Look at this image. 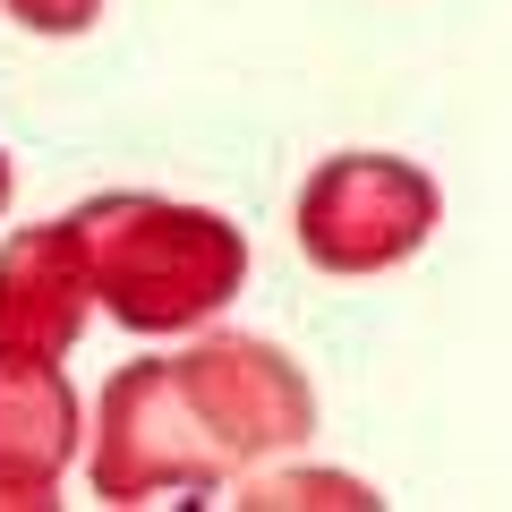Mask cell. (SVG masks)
<instances>
[{"label":"cell","mask_w":512,"mask_h":512,"mask_svg":"<svg viewBox=\"0 0 512 512\" xmlns=\"http://www.w3.org/2000/svg\"><path fill=\"white\" fill-rule=\"evenodd\" d=\"M77 222L94 256V299L128 333H197L248 291V239L214 205L111 188L77 205Z\"/></svg>","instance_id":"6da1fadb"},{"label":"cell","mask_w":512,"mask_h":512,"mask_svg":"<svg viewBox=\"0 0 512 512\" xmlns=\"http://www.w3.org/2000/svg\"><path fill=\"white\" fill-rule=\"evenodd\" d=\"M239 461L214 436L205 402L188 393L180 359H128L103 384V410H94V495L103 504H154L171 487H231Z\"/></svg>","instance_id":"7a4b0ae2"},{"label":"cell","mask_w":512,"mask_h":512,"mask_svg":"<svg viewBox=\"0 0 512 512\" xmlns=\"http://www.w3.org/2000/svg\"><path fill=\"white\" fill-rule=\"evenodd\" d=\"M299 256L333 282H367L393 274L436 239L444 197L419 163L402 154H325L299 188Z\"/></svg>","instance_id":"3957f363"},{"label":"cell","mask_w":512,"mask_h":512,"mask_svg":"<svg viewBox=\"0 0 512 512\" xmlns=\"http://www.w3.org/2000/svg\"><path fill=\"white\" fill-rule=\"evenodd\" d=\"M180 376L205 402L214 436L231 444L239 478H248L256 461L299 453V444L316 436V384L299 376L291 350L256 342V333H205L197 350H180Z\"/></svg>","instance_id":"277c9868"},{"label":"cell","mask_w":512,"mask_h":512,"mask_svg":"<svg viewBox=\"0 0 512 512\" xmlns=\"http://www.w3.org/2000/svg\"><path fill=\"white\" fill-rule=\"evenodd\" d=\"M94 308L103 299H94V256H86V222L77 214L0 239V350L69 359V342L86 333Z\"/></svg>","instance_id":"5b68a950"},{"label":"cell","mask_w":512,"mask_h":512,"mask_svg":"<svg viewBox=\"0 0 512 512\" xmlns=\"http://www.w3.org/2000/svg\"><path fill=\"white\" fill-rule=\"evenodd\" d=\"M77 393L69 367L35 350H0V512H43L77 453Z\"/></svg>","instance_id":"8992f818"},{"label":"cell","mask_w":512,"mask_h":512,"mask_svg":"<svg viewBox=\"0 0 512 512\" xmlns=\"http://www.w3.org/2000/svg\"><path fill=\"white\" fill-rule=\"evenodd\" d=\"M239 504L256 512H299V504H342V512H367L376 504V487H359V478H333V470H308V478H239Z\"/></svg>","instance_id":"52a82bcc"},{"label":"cell","mask_w":512,"mask_h":512,"mask_svg":"<svg viewBox=\"0 0 512 512\" xmlns=\"http://www.w3.org/2000/svg\"><path fill=\"white\" fill-rule=\"evenodd\" d=\"M0 9H9L26 35H86V26L103 18V0H0Z\"/></svg>","instance_id":"ba28073f"},{"label":"cell","mask_w":512,"mask_h":512,"mask_svg":"<svg viewBox=\"0 0 512 512\" xmlns=\"http://www.w3.org/2000/svg\"><path fill=\"white\" fill-rule=\"evenodd\" d=\"M9 188H18V171H9V154H0V205H9Z\"/></svg>","instance_id":"9c48e42d"}]
</instances>
